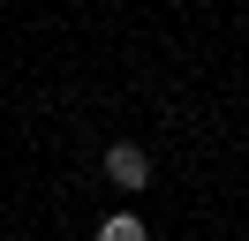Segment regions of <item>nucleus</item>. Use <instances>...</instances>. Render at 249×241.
<instances>
[{"instance_id": "1", "label": "nucleus", "mask_w": 249, "mask_h": 241, "mask_svg": "<svg viewBox=\"0 0 249 241\" xmlns=\"http://www.w3.org/2000/svg\"><path fill=\"white\" fill-rule=\"evenodd\" d=\"M106 181H113V189H128V196L151 189V158H143L136 143H113V151H106Z\"/></svg>"}, {"instance_id": "2", "label": "nucleus", "mask_w": 249, "mask_h": 241, "mask_svg": "<svg viewBox=\"0 0 249 241\" xmlns=\"http://www.w3.org/2000/svg\"><path fill=\"white\" fill-rule=\"evenodd\" d=\"M98 241H151V234H143V219H136V211H113V219L98 226Z\"/></svg>"}]
</instances>
